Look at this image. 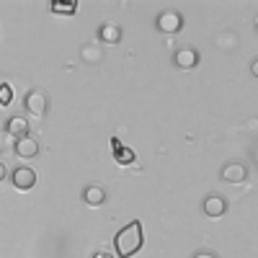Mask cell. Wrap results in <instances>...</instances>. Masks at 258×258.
<instances>
[{"label":"cell","instance_id":"1","mask_svg":"<svg viewBox=\"0 0 258 258\" xmlns=\"http://www.w3.org/2000/svg\"><path fill=\"white\" fill-rule=\"evenodd\" d=\"M114 248H116L119 258L135 255L142 248V225L135 220V222H129L126 227H121L119 235H116V240H114Z\"/></svg>","mask_w":258,"mask_h":258},{"label":"cell","instance_id":"2","mask_svg":"<svg viewBox=\"0 0 258 258\" xmlns=\"http://www.w3.org/2000/svg\"><path fill=\"white\" fill-rule=\"evenodd\" d=\"M11 181H13V186L18 191H31L34 183H36V173H34L31 168H26V165H18L13 173H11Z\"/></svg>","mask_w":258,"mask_h":258},{"label":"cell","instance_id":"3","mask_svg":"<svg viewBox=\"0 0 258 258\" xmlns=\"http://www.w3.org/2000/svg\"><path fill=\"white\" fill-rule=\"evenodd\" d=\"M26 109L31 111V116H44V111H47V96L41 91H31L26 96Z\"/></svg>","mask_w":258,"mask_h":258},{"label":"cell","instance_id":"4","mask_svg":"<svg viewBox=\"0 0 258 258\" xmlns=\"http://www.w3.org/2000/svg\"><path fill=\"white\" fill-rule=\"evenodd\" d=\"M13 150H16V155H18V158H24V160H26V158H34V155L39 153V145H36V140H31V137H21V140L16 142Z\"/></svg>","mask_w":258,"mask_h":258},{"label":"cell","instance_id":"5","mask_svg":"<svg viewBox=\"0 0 258 258\" xmlns=\"http://www.w3.org/2000/svg\"><path fill=\"white\" fill-rule=\"evenodd\" d=\"M158 29H160V31H165V34L178 31V29H181V16H178V13H173V11L163 13V16H160V21H158Z\"/></svg>","mask_w":258,"mask_h":258},{"label":"cell","instance_id":"6","mask_svg":"<svg viewBox=\"0 0 258 258\" xmlns=\"http://www.w3.org/2000/svg\"><path fill=\"white\" fill-rule=\"evenodd\" d=\"M83 199H85V204H91V207H101L106 202V191H103V186L93 183V186H88L83 191Z\"/></svg>","mask_w":258,"mask_h":258},{"label":"cell","instance_id":"7","mask_svg":"<svg viewBox=\"0 0 258 258\" xmlns=\"http://www.w3.org/2000/svg\"><path fill=\"white\" fill-rule=\"evenodd\" d=\"M222 181H227V183H240V181H245V168L238 165V163L225 165V168H222Z\"/></svg>","mask_w":258,"mask_h":258},{"label":"cell","instance_id":"8","mask_svg":"<svg viewBox=\"0 0 258 258\" xmlns=\"http://www.w3.org/2000/svg\"><path fill=\"white\" fill-rule=\"evenodd\" d=\"M199 62V52L197 49H178L176 52V64H178V68H194V64H197Z\"/></svg>","mask_w":258,"mask_h":258},{"label":"cell","instance_id":"9","mask_svg":"<svg viewBox=\"0 0 258 258\" xmlns=\"http://www.w3.org/2000/svg\"><path fill=\"white\" fill-rule=\"evenodd\" d=\"M8 135L11 137H29V124H26V119L24 116H13L11 121H8Z\"/></svg>","mask_w":258,"mask_h":258},{"label":"cell","instance_id":"10","mask_svg":"<svg viewBox=\"0 0 258 258\" xmlns=\"http://www.w3.org/2000/svg\"><path fill=\"white\" fill-rule=\"evenodd\" d=\"M225 199L222 197H209L207 202H204V212L209 214V217H222L225 214Z\"/></svg>","mask_w":258,"mask_h":258},{"label":"cell","instance_id":"11","mask_svg":"<svg viewBox=\"0 0 258 258\" xmlns=\"http://www.w3.org/2000/svg\"><path fill=\"white\" fill-rule=\"evenodd\" d=\"M111 147H114V153H116V158H119L121 165H126V163L135 160V153H132V150H126V147H121L119 140H111Z\"/></svg>","mask_w":258,"mask_h":258},{"label":"cell","instance_id":"12","mask_svg":"<svg viewBox=\"0 0 258 258\" xmlns=\"http://www.w3.org/2000/svg\"><path fill=\"white\" fill-rule=\"evenodd\" d=\"M119 36H121V31L116 26H103L101 29V39L103 41H119Z\"/></svg>","mask_w":258,"mask_h":258},{"label":"cell","instance_id":"13","mask_svg":"<svg viewBox=\"0 0 258 258\" xmlns=\"http://www.w3.org/2000/svg\"><path fill=\"white\" fill-rule=\"evenodd\" d=\"M13 101V91L8 85H0V103H11Z\"/></svg>","mask_w":258,"mask_h":258},{"label":"cell","instance_id":"14","mask_svg":"<svg viewBox=\"0 0 258 258\" xmlns=\"http://www.w3.org/2000/svg\"><path fill=\"white\" fill-rule=\"evenodd\" d=\"M75 8H78L75 3H70V6H59V3H54V6H52L54 13H75Z\"/></svg>","mask_w":258,"mask_h":258},{"label":"cell","instance_id":"15","mask_svg":"<svg viewBox=\"0 0 258 258\" xmlns=\"http://www.w3.org/2000/svg\"><path fill=\"white\" fill-rule=\"evenodd\" d=\"M6 176H8V173H6V165H3V163H0V183H3V181H6Z\"/></svg>","mask_w":258,"mask_h":258},{"label":"cell","instance_id":"16","mask_svg":"<svg viewBox=\"0 0 258 258\" xmlns=\"http://www.w3.org/2000/svg\"><path fill=\"white\" fill-rule=\"evenodd\" d=\"M194 258H217V255H212V253H197Z\"/></svg>","mask_w":258,"mask_h":258},{"label":"cell","instance_id":"17","mask_svg":"<svg viewBox=\"0 0 258 258\" xmlns=\"http://www.w3.org/2000/svg\"><path fill=\"white\" fill-rule=\"evenodd\" d=\"M93 258H111V255H106V253H98V255H93Z\"/></svg>","mask_w":258,"mask_h":258}]
</instances>
